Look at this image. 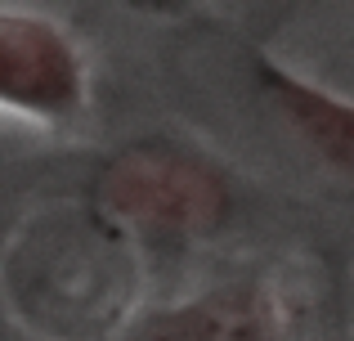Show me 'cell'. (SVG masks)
I'll use <instances>...</instances> for the list:
<instances>
[{
  "mask_svg": "<svg viewBox=\"0 0 354 341\" xmlns=\"http://www.w3.org/2000/svg\"><path fill=\"white\" fill-rule=\"evenodd\" d=\"M95 202L139 234H211L229 216V189L207 162L171 144H130L95 180Z\"/></svg>",
  "mask_w": 354,
  "mask_h": 341,
  "instance_id": "cell-1",
  "label": "cell"
},
{
  "mask_svg": "<svg viewBox=\"0 0 354 341\" xmlns=\"http://www.w3.org/2000/svg\"><path fill=\"white\" fill-rule=\"evenodd\" d=\"M0 104L50 117L81 104L77 54L50 23L0 14Z\"/></svg>",
  "mask_w": 354,
  "mask_h": 341,
  "instance_id": "cell-2",
  "label": "cell"
},
{
  "mask_svg": "<svg viewBox=\"0 0 354 341\" xmlns=\"http://www.w3.org/2000/svg\"><path fill=\"white\" fill-rule=\"evenodd\" d=\"M260 81H265L274 108L296 126V135L341 175H354V108L337 104L314 86H301L278 68H260Z\"/></svg>",
  "mask_w": 354,
  "mask_h": 341,
  "instance_id": "cell-3",
  "label": "cell"
},
{
  "mask_svg": "<svg viewBox=\"0 0 354 341\" xmlns=\"http://www.w3.org/2000/svg\"><path fill=\"white\" fill-rule=\"evenodd\" d=\"M148 341H274V315L256 292H216L162 315Z\"/></svg>",
  "mask_w": 354,
  "mask_h": 341,
  "instance_id": "cell-4",
  "label": "cell"
}]
</instances>
